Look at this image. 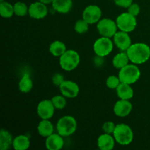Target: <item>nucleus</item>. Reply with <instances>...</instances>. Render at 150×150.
I'll use <instances>...</instances> for the list:
<instances>
[{
    "instance_id": "obj_1",
    "label": "nucleus",
    "mask_w": 150,
    "mask_h": 150,
    "mask_svg": "<svg viewBox=\"0 0 150 150\" xmlns=\"http://www.w3.org/2000/svg\"><path fill=\"white\" fill-rule=\"evenodd\" d=\"M126 52L130 62L137 65L144 64L150 58V47L144 42L132 43Z\"/></svg>"
},
{
    "instance_id": "obj_2",
    "label": "nucleus",
    "mask_w": 150,
    "mask_h": 150,
    "mask_svg": "<svg viewBox=\"0 0 150 150\" xmlns=\"http://www.w3.org/2000/svg\"><path fill=\"white\" fill-rule=\"evenodd\" d=\"M78 123L75 117L70 115L62 117L56 125L57 132L63 137H68L74 134L77 130Z\"/></svg>"
},
{
    "instance_id": "obj_3",
    "label": "nucleus",
    "mask_w": 150,
    "mask_h": 150,
    "mask_svg": "<svg viewBox=\"0 0 150 150\" xmlns=\"http://www.w3.org/2000/svg\"><path fill=\"white\" fill-rule=\"evenodd\" d=\"M116 142L121 146H127L133 142L134 134L131 127L125 123H120L116 125L113 133Z\"/></svg>"
},
{
    "instance_id": "obj_4",
    "label": "nucleus",
    "mask_w": 150,
    "mask_h": 150,
    "mask_svg": "<svg viewBox=\"0 0 150 150\" xmlns=\"http://www.w3.org/2000/svg\"><path fill=\"white\" fill-rule=\"evenodd\" d=\"M141 75L142 73L137 64L129 63L128 64L120 69L118 76L122 83L132 85L139 80Z\"/></svg>"
},
{
    "instance_id": "obj_5",
    "label": "nucleus",
    "mask_w": 150,
    "mask_h": 150,
    "mask_svg": "<svg viewBox=\"0 0 150 150\" xmlns=\"http://www.w3.org/2000/svg\"><path fill=\"white\" fill-rule=\"evenodd\" d=\"M80 61V55L77 51L73 49L67 50L59 57V65L64 71L70 72L77 68Z\"/></svg>"
},
{
    "instance_id": "obj_6",
    "label": "nucleus",
    "mask_w": 150,
    "mask_h": 150,
    "mask_svg": "<svg viewBox=\"0 0 150 150\" xmlns=\"http://www.w3.org/2000/svg\"><path fill=\"white\" fill-rule=\"evenodd\" d=\"M116 23L119 30L130 33L136 29L137 26V19L136 16H133L128 12H126L121 13L117 16L116 18Z\"/></svg>"
},
{
    "instance_id": "obj_7",
    "label": "nucleus",
    "mask_w": 150,
    "mask_h": 150,
    "mask_svg": "<svg viewBox=\"0 0 150 150\" xmlns=\"http://www.w3.org/2000/svg\"><path fill=\"white\" fill-rule=\"evenodd\" d=\"M114 45V41L111 38L101 36L94 42L93 51L95 55L105 57L112 52Z\"/></svg>"
},
{
    "instance_id": "obj_8",
    "label": "nucleus",
    "mask_w": 150,
    "mask_h": 150,
    "mask_svg": "<svg viewBox=\"0 0 150 150\" xmlns=\"http://www.w3.org/2000/svg\"><path fill=\"white\" fill-rule=\"evenodd\" d=\"M97 29L100 36L113 38L118 31L116 21L111 18H101L97 23Z\"/></svg>"
},
{
    "instance_id": "obj_9",
    "label": "nucleus",
    "mask_w": 150,
    "mask_h": 150,
    "mask_svg": "<svg viewBox=\"0 0 150 150\" xmlns=\"http://www.w3.org/2000/svg\"><path fill=\"white\" fill-rule=\"evenodd\" d=\"M102 17V10L100 7L95 4L86 6L82 13V18L84 19L89 24L98 23Z\"/></svg>"
},
{
    "instance_id": "obj_10",
    "label": "nucleus",
    "mask_w": 150,
    "mask_h": 150,
    "mask_svg": "<svg viewBox=\"0 0 150 150\" xmlns=\"http://www.w3.org/2000/svg\"><path fill=\"white\" fill-rule=\"evenodd\" d=\"M55 107L51 100H42L37 106V114L41 120H50L55 113Z\"/></svg>"
},
{
    "instance_id": "obj_11",
    "label": "nucleus",
    "mask_w": 150,
    "mask_h": 150,
    "mask_svg": "<svg viewBox=\"0 0 150 150\" xmlns=\"http://www.w3.org/2000/svg\"><path fill=\"white\" fill-rule=\"evenodd\" d=\"M59 88L62 95L66 98L73 99L77 98L80 92V88L78 83L70 80H64Z\"/></svg>"
},
{
    "instance_id": "obj_12",
    "label": "nucleus",
    "mask_w": 150,
    "mask_h": 150,
    "mask_svg": "<svg viewBox=\"0 0 150 150\" xmlns=\"http://www.w3.org/2000/svg\"><path fill=\"white\" fill-rule=\"evenodd\" d=\"M48 10L46 4L40 1L32 3L29 6V17L36 20H40L48 16Z\"/></svg>"
},
{
    "instance_id": "obj_13",
    "label": "nucleus",
    "mask_w": 150,
    "mask_h": 150,
    "mask_svg": "<svg viewBox=\"0 0 150 150\" xmlns=\"http://www.w3.org/2000/svg\"><path fill=\"white\" fill-rule=\"evenodd\" d=\"M113 41L114 45L121 51H126L132 45V40L129 33L123 31H117L113 37Z\"/></svg>"
},
{
    "instance_id": "obj_14",
    "label": "nucleus",
    "mask_w": 150,
    "mask_h": 150,
    "mask_svg": "<svg viewBox=\"0 0 150 150\" xmlns=\"http://www.w3.org/2000/svg\"><path fill=\"white\" fill-rule=\"evenodd\" d=\"M132 110H133V104L131 103V102L128 100L122 99H120L115 103L113 108L114 114L117 117L121 118H124L130 115Z\"/></svg>"
},
{
    "instance_id": "obj_15",
    "label": "nucleus",
    "mask_w": 150,
    "mask_h": 150,
    "mask_svg": "<svg viewBox=\"0 0 150 150\" xmlns=\"http://www.w3.org/2000/svg\"><path fill=\"white\" fill-rule=\"evenodd\" d=\"M45 147L48 150H60L64 145V137L58 133H52L45 138Z\"/></svg>"
},
{
    "instance_id": "obj_16",
    "label": "nucleus",
    "mask_w": 150,
    "mask_h": 150,
    "mask_svg": "<svg viewBox=\"0 0 150 150\" xmlns=\"http://www.w3.org/2000/svg\"><path fill=\"white\" fill-rule=\"evenodd\" d=\"M116 141L112 134L103 133L97 140V145L100 150H112L115 146Z\"/></svg>"
},
{
    "instance_id": "obj_17",
    "label": "nucleus",
    "mask_w": 150,
    "mask_h": 150,
    "mask_svg": "<svg viewBox=\"0 0 150 150\" xmlns=\"http://www.w3.org/2000/svg\"><path fill=\"white\" fill-rule=\"evenodd\" d=\"M73 0H54L52 7L56 12L61 14L68 13L73 8Z\"/></svg>"
},
{
    "instance_id": "obj_18",
    "label": "nucleus",
    "mask_w": 150,
    "mask_h": 150,
    "mask_svg": "<svg viewBox=\"0 0 150 150\" xmlns=\"http://www.w3.org/2000/svg\"><path fill=\"white\" fill-rule=\"evenodd\" d=\"M117 95L120 99L122 100H131L134 95V90L130 84L122 83L119 85L116 89Z\"/></svg>"
},
{
    "instance_id": "obj_19",
    "label": "nucleus",
    "mask_w": 150,
    "mask_h": 150,
    "mask_svg": "<svg viewBox=\"0 0 150 150\" xmlns=\"http://www.w3.org/2000/svg\"><path fill=\"white\" fill-rule=\"evenodd\" d=\"M38 132L42 137L47 138L54 133V126L49 120H41L38 125Z\"/></svg>"
},
{
    "instance_id": "obj_20",
    "label": "nucleus",
    "mask_w": 150,
    "mask_h": 150,
    "mask_svg": "<svg viewBox=\"0 0 150 150\" xmlns=\"http://www.w3.org/2000/svg\"><path fill=\"white\" fill-rule=\"evenodd\" d=\"M14 138L13 137L10 131L2 128L0 131V149L8 150L13 146Z\"/></svg>"
},
{
    "instance_id": "obj_21",
    "label": "nucleus",
    "mask_w": 150,
    "mask_h": 150,
    "mask_svg": "<svg viewBox=\"0 0 150 150\" xmlns=\"http://www.w3.org/2000/svg\"><path fill=\"white\" fill-rule=\"evenodd\" d=\"M30 139L26 135H19L14 138L13 148L15 150H26L30 146Z\"/></svg>"
},
{
    "instance_id": "obj_22",
    "label": "nucleus",
    "mask_w": 150,
    "mask_h": 150,
    "mask_svg": "<svg viewBox=\"0 0 150 150\" xmlns=\"http://www.w3.org/2000/svg\"><path fill=\"white\" fill-rule=\"evenodd\" d=\"M33 88V81H32L29 73H24L21 78L18 82V89L22 93H29Z\"/></svg>"
},
{
    "instance_id": "obj_23",
    "label": "nucleus",
    "mask_w": 150,
    "mask_h": 150,
    "mask_svg": "<svg viewBox=\"0 0 150 150\" xmlns=\"http://www.w3.org/2000/svg\"><path fill=\"white\" fill-rule=\"evenodd\" d=\"M130 62L128 55L126 51H121V52L118 53L114 56L112 59L113 66L118 70L122 69Z\"/></svg>"
},
{
    "instance_id": "obj_24",
    "label": "nucleus",
    "mask_w": 150,
    "mask_h": 150,
    "mask_svg": "<svg viewBox=\"0 0 150 150\" xmlns=\"http://www.w3.org/2000/svg\"><path fill=\"white\" fill-rule=\"evenodd\" d=\"M67 50L65 43L62 41L55 40L49 45V52L53 57H60Z\"/></svg>"
},
{
    "instance_id": "obj_25",
    "label": "nucleus",
    "mask_w": 150,
    "mask_h": 150,
    "mask_svg": "<svg viewBox=\"0 0 150 150\" xmlns=\"http://www.w3.org/2000/svg\"><path fill=\"white\" fill-rule=\"evenodd\" d=\"M0 15L4 18H10L13 17L14 13V7L8 1H4L0 2Z\"/></svg>"
},
{
    "instance_id": "obj_26",
    "label": "nucleus",
    "mask_w": 150,
    "mask_h": 150,
    "mask_svg": "<svg viewBox=\"0 0 150 150\" xmlns=\"http://www.w3.org/2000/svg\"><path fill=\"white\" fill-rule=\"evenodd\" d=\"M14 13L18 17H24L29 15V7L23 1H17L13 4Z\"/></svg>"
},
{
    "instance_id": "obj_27",
    "label": "nucleus",
    "mask_w": 150,
    "mask_h": 150,
    "mask_svg": "<svg viewBox=\"0 0 150 150\" xmlns=\"http://www.w3.org/2000/svg\"><path fill=\"white\" fill-rule=\"evenodd\" d=\"M89 23L83 18L79 19L75 23L74 25V30L76 33L79 34V35H82V34H85L88 30H89Z\"/></svg>"
},
{
    "instance_id": "obj_28",
    "label": "nucleus",
    "mask_w": 150,
    "mask_h": 150,
    "mask_svg": "<svg viewBox=\"0 0 150 150\" xmlns=\"http://www.w3.org/2000/svg\"><path fill=\"white\" fill-rule=\"evenodd\" d=\"M51 100L54 104V107H55L56 110H62L63 108H65L66 105H67L66 98L62 95H55Z\"/></svg>"
},
{
    "instance_id": "obj_29",
    "label": "nucleus",
    "mask_w": 150,
    "mask_h": 150,
    "mask_svg": "<svg viewBox=\"0 0 150 150\" xmlns=\"http://www.w3.org/2000/svg\"><path fill=\"white\" fill-rule=\"evenodd\" d=\"M120 83H121V81L119 76H114V75L109 76L105 81V84L107 87L110 89H117Z\"/></svg>"
},
{
    "instance_id": "obj_30",
    "label": "nucleus",
    "mask_w": 150,
    "mask_h": 150,
    "mask_svg": "<svg viewBox=\"0 0 150 150\" xmlns=\"http://www.w3.org/2000/svg\"><path fill=\"white\" fill-rule=\"evenodd\" d=\"M116 125H117L114 124V122H113L107 121L103 124L102 130L103 131V133L113 135L114 130H115Z\"/></svg>"
},
{
    "instance_id": "obj_31",
    "label": "nucleus",
    "mask_w": 150,
    "mask_h": 150,
    "mask_svg": "<svg viewBox=\"0 0 150 150\" xmlns=\"http://www.w3.org/2000/svg\"><path fill=\"white\" fill-rule=\"evenodd\" d=\"M127 12L134 16H138L141 13V7L137 3H132L127 8Z\"/></svg>"
},
{
    "instance_id": "obj_32",
    "label": "nucleus",
    "mask_w": 150,
    "mask_h": 150,
    "mask_svg": "<svg viewBox=\"0 0 150 150\" xmlns=\"http://www.w3.org/2000/svg\"><path fill=\"white\" fill-rule=\"evenodd\" d=\"M64 76L60 73H56L52 76V83L53 84L57 86H59L62 83L64 82Z\"/></svg>"
},
{
    "instance_id": "obj_33",
    "label": "nucleus",
    "mask_w": 150,
    "mask_h": 150,
    "mask_svg": "<svg viewBox=\"0 0 150 150\" xmlns=\"http://www.w3.org/2000/svg\"><path fill=\"white\" fill-rule=\"evenodd\" d=\"M133 0H114L116 5L123 8H128L129 6L133 2Z\"/></svg>"
},
{
    "instance_id": "obj_34",
    "label": "nucleus",
    "mask_w": 150,
    "mask_h": 150,
    "mask_svg": "<svg viewBox=\"0 0 150 150\" xmlns=\"http://www.w3.org/2000/svg\"><path fill=\"white\" fill-rule=\"evenodd\" d=\"M104 58L105 57H100V56H98V55H95V58H94L93 62H94V64H95L96 67H101L104 64Z\"/></svg>"
},
{
    "instance_id": "obj_35",
    "label": "nucleus",
    "mask_w": 150,
    "mask_h": 150,
    "mask_svg": "<svg viewBox=\"0 0 150 150\" xmlns=\"http://www.w3.org/2000/svg\"><path fill=\"white\" fill-rule=\"evenodd\" d=\"M38 1H40V2L43 3V4L48 5V4H52L54 0H38Z\"/></svg>"
}]
</instances>
